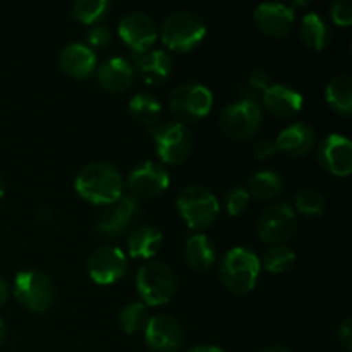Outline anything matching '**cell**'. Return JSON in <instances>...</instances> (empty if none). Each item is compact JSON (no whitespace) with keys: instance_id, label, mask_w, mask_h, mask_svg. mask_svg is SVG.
Wrapping results in <instances>:
<instances>
[{"instance_id":"ac0fdd59","label":"cell","mask_w":352,"mask_h":352,"mask_svg":"<svg viewBox=\"0 0 352 352\" xmlns=\"http://www.w3.org/2000/svg\"><path fill=\"white\" fill-rule=\"evenodd\" d=\"M58 67L67 76L76 79H85L96 69V55L93 48L81 41H72L62 48L58 55Z\"/></svg>"},{"instance_id":"7c38bea8","label":"cell","mask_w":352,"mask_h":352,"mask_svg":"<svg viewBox=\"0 0 352 352\" xmlns=\"http://www.w3.org/2000/svg\"><path fill=\"white\" fill-rule=\"evenodd\" d=\"M170 175L158 162L146 160L138 164L127 175V188L134 198H155L167 191Z\"/></svg>"},{"instance_id":"2e32d148","label":"cell","mask_w":352,"mask_h":352,"mask_svg":"<svg viewBox=\"0 0 352 352\" xmlns=\"http://www.w3.org/2000/svg\"><path fill=\"white\" fill-rule=\"evenodd\" d=\"M143 332L146 346L155 352H179L184 342L181 323L170 315L151 316Z\"/></svg>"},{"instance_id":"4316f807","label":"cell","mask_w":352,"mask_h":352,"mask_svg":"<svg viewBox=\"0 0 352 352\" xmlns=\"http://www.w3.org/2000/svg\"><path fill=\"white\" fill-rule=\"evenodd\" d=\"M282 189H284L282 175L275 170H268V168L254 172L248 182V192L256 199H261V201L277 198Z\"/></svg>"},{"instance_id":"8d00e7d4","label":"cell","mask_w":352,"mask_h":352,"mask_svg":"<svg viewBox=\"0 0 352 352\" xmlns=\"http://www.w3.org/2000/svg\"><path fill=\"white\" fill-rule=\"evenodd\" d=\"M275 151H277V148H275L274 141L270 140H258L256 143L253 144V157L256 158V160H267V158H270Z\"/></svg>"},{"instance_id":"836d02e7","label":"cell","mask_w":352,"mask_h":352,"mask_svg":"<svg viewBox=\"0 0 352 352\" xmlns=\"http://www.w3.org/2000/svg\"><path fill=\"white\" fill-rule=\"evenodd\" d=\"M330 17L337 26L347 28L352 23V6L349 0H336L330 6Z\"/></svg>"},{"instance_id":"f1b7e54d","label":"cell","mask_w":352,"mask_h":352,"mask_svg":"<svg viewBox=\"0 0 352 352\" xmlns=\"http://www.w3.org/2000/svg\"><path fill=\"white\" fill-rule=\"evenodd\" d=\"M260 263L270 274H285V272L294 267L296 253L285 244H277V246H272L265 253L263 260H260Z\"/></svg>"},{"instance_id":"f35d334b","label":"cell","mask_w":352,"mask_h":352,"mask_svg":"<svg viewBox=\"0 0 352 352\" xmlns=\"http://www.w3.org/2000/svg\"><path fill=\"white\" fill-rule=\"evenodd\" d=\"M9 296H10V289L9 284H7L3 278H0V308L9 301Z\"/></svg>"},{"instance_id":"cb8c5ba5","label":"cell","mask_w":352,"mask_h":352,"mask_svg":"<svg viewBox=\"0 0 352 352\" xmlns=\"http://www.w3.org/2000/svg\"><path fill=\"white\" fill-rule=\"evenodd\" d=\"M164 236L162 230L153 226H141L127 237V250L136 260H150L160 251Z\"/></svg>"},{"instance_id":"4dcf8cb0","label":"cell","mask_w":352,"mask_h":352,"mask_svg":"<svg viewBox=\"0 0 352 352\" xmlns=\"http://www.w3.org/2000/svg\"><path fill=\"white\" fill-rule=\"evenodd\" d=\"M294 212L298 210L299 213L306 217H322L327 208V199L322 192L315 189H302L294 196Z\"/></svg>"},{"instance_id":"9c48e42d","label":"cell","mask_w":352,"mask_h":352,"mask_svg":"<svg viewBox=\"0 0 352 352\" xmlns=\"http://www.w3.org/2000/svg\"><path fill=\"white\" fill-rule=\"evenodd\" d=\"M153 143L162 162L179 165L188 160L192 151V133L186 124L165 122L153 129Z\"/></svg>"},{"instance_id":"3957f363","label":"cell","mask_w":352,"mask_h":352,"mask_svg":"<svg viewBox=\"0 0 352 352\" xmlns=\"http://www.w3.org/2000/svg\"><path fill=\"white\" fill-rule=\"evenodd\" d=\"M160 36L168 50L184 54L195 50L205 40L206 23L192 10H175L162 23Z\"/></svg>"},{"instance_id":"44dd1931","label":"cell","mask_w":352,"mask_h":352,"mask_svg":"<svg viewBox=\"0 0 352 352\" xmlns=\"http://www.w3.org/2000/svg\"><path fill=\"white\" fill-rule=\"evenodd\" d=\"M96 81L105 91L119 93L129 88L134 81V67L127 58L112 57L96 71Z\"/></svg>"},{"instance_id":"484cf974","label":"cell","mask_w":352,"mask_h":352,"mask_svg":"<svg viewBox=\"0 0 352 352\" xmlns=\"http://www.w3.org/2000/svg\"><path fill=\"white\" fill-rule=\"evenodd\" d=\"M327 105L342 117L352 116V78L349 74H337L325 88Z\"/></svg>"},{"instance_id":"7bdbcfd3","label":"cell","mask_w":352,"mask_h":352,"mask_svg":"<svg viewBox=\"0 0 352 352\" xmlns=\"http://www.w3.org/2000/svg\"><path fill=\"white\" fill-rule=\"evenodd\" d=\"M3 192H6V182H3L2 175H0V198L3 196Z\"/></svg>"},{"instance_id":"ba28073f","label":"cell","mask_w":352,"mask_h":352,"mask_svg":"<svg viewBox=\"0 0 352 352\" xmlns=\"http://www.w3.org/2000/svg\"><path fill=\"white\" fill-rule=\"evenodd\" d=\"M213 107V93L201 82H182L172 89L168 109L177 119L199 120L210 113Z\"/></svg>"},{"instance_id":"8992f818","label":"cell","mask_w":352,"mask_h":352,"mask_svg":"<svg viewBox=\"0 0 352 352\" xmlns=\"http://www.w3.org/2000/svg\"><path fill=\"white\" fill-rule=\"evenodd\" d=\"M177 212L191 229H206L217 220L220 212L219 199L201 186H189L177 195Z\"/></svg>"},{"instance_id":"d590c367","label":"cell","mask_w":352,"mask_h":352,"mask_svg":"<svg viewBox=\"0 0 352 352\" xmlns=\"http://www.w3.org/2000/svg\"><path fill=\"white\" fill-rule=\"evenodd\" d=\"M110 40H112L110 30L103 24H96V26H91L86 31V41H88L89 48H105L110 43Z\"/></svg>"},{"instance_id":"30bf717a","label":"cell","mask_w":352,"mask_h":352,"mask_svg":"<svg viewBox=\"0 0 352 352\" xmlns=\"http://www.w3.org/2000/svg\"><path fill=\"white\" fill-rule=\"evenodd\" d=\"M298 230V219L291 203L278 201L267 206L258 219V234L267 244H284Z\"/></svg>"},{"instance_id":"277c9868","label":"cell","mask_w":352,"mask_h":352,"mask_svg":"<svg viewBox=\"0 0 352 352\" xmlns=\"http://www.w3.org/2000/svg\"><path fill=\"white\" fill-rule=\"evenodd\" d=\"M219 124L226 136L237 141L250 140L256 136L258 131L261 129L263 112L256 100L243 96V98L234 100L222 110Z\"/></svg>"},{"instance_id":"5b68a950","label":"cell","mask_w":352,"mask_h":352,"mask_svg":"<svg viewBox=\"0 0 352 352\" xmlns=\"http://www.w3.org/2000/svg\"><path fill=\"white\" fill-rule=\"evenodd\" d=\"M14 298L33 313H47L55 302V285L40 270H23L14 277Z\"/></svg>"},{"instance_id":"60d3db41","label":"cell","mask_w":352,"mask_h":352,"mask_svg":"<svg viewBox=\"0 0 352 352\" xmlns=\"http://www.w3.org/2000/svg\"><path fill=\"white\" fill-rule=\"evenodd\" d=\"M260 352H294V351L289 349V347L285 346H270V347H265V349H261Z\"/></svg>"},{"instance_id":"ffe728a7","label":"cell","mask_w":352,"mask_h":352,"mask_svg":"<svg viewBox=\"0 0 352 352\" xmlns=\"http://www.w3.org/2000/svg\"><path fill=\"white\" fill-rule=\"evenodd\" d=\"M316 133L308 122H292L278 133L274 141L277 151L289 157H305L315 144Z\"/></svg>"},{"instance_id":"6da1fadb","label":"cell","mask_w":352,"mask_h":352,"mask_svg":"<svg viewBox=\"0 0 352 352\" xmlns=\"http://www.w3.org/2000/svg\"><path fill=\"white\" fill-rule=\"evenodd\" d=\"M74 188L86 201L107 206L122 196L124 179L110 162H91L78 172Z\"/></svg>"},{"instance_id":"ab89813d","label":"cell","mask_w":352,"mask_h":352,"mask_svg":"<svg viewBox=\"0 0 352 352\" xmlns=\"http://www.w3.org/2000/svg\"><path fill=\"white\" fill-rule=\"evenodd\" d=\"M188 352H226L223 349H220V347L217 346H196V347H191Z\"/></svg>"},{"instance_id":"7a4b0ae2","label":"cell","mask_w":352,"mask_h":352,"mask_svg":"<svg viewBox=\"0 0 352 352\" xmlns=\"http://www.w3.org/2000/svg\"><path fill=\"white\" fill-rule=\"evenodd\" d=\"M261 263L258 254L246 246H236L227 251L219 267L220 280L234 294H248L256 285Z\"/></svg>"},{"instance_id":"5bb4252c","label":"cell","mask_w":352,"mask_h":352,"mask_svg":"<svg viewBox=\"0 0 352 352\" xmlns=\"http://www.w3.org/2000/svg\"><path fill=\"white\" fill-rule=\"evenodd\" d=\"M119 34L124 43L136 54L150 50L158 38L157 23L141 10L124 14L119 23Z\"/></svg>"},{"instance_id":"d6986e66","label":"cell","mask_w":352,"mask_h":352,"mask_svg":"<svg viewBox=\"0 0 352 352\" xmlns=\"http://www.w3.org/2000/svg\"><path fill=\"white\" fill-rule=\"evenodd\" d=\"M263 105L272 116L285 119V117L296 116L302 109L305 98L292 86L284 85V82H274L263 93Z\"/></svg>"},{"instance_id":"74e56055","label":"cell","mask_w":352,"mask_h":352,"mask_svg":"<svg viewBox=\"0 0 352 352\" xmlns=\"http://www.w3.org/2000/svg\"><path fill=\"white\" fill-rule=\"evenodd\" d=\"M337 337H339V342L342 344L344 349L347 351L352 349V320L349 316H347V318L339 325Z\"/></svg>"},{"instance_id":"4fadbf2b","label":"cell","mask_w":352,"mask_h":352,"mask_svg":"<svg viewBox=\"0 0 352 352\" xmlns=\"http://www.w3.org/2000/svg\"><path fill=\"white\" fill-rule=\"evenodd\" d=\"M127 256L117 246H102L88 258V275L100 285L116 284L127 274Z\"/></svg>"},{"instance_id":"1f68e13d","label":"cell","mask_w":352,"mask_h":352,"mask_svg":"<svg viewBox=\"0 0 352 352\" xmlns=\"http://www.w3.org/2000/svg\"><path fill=\"white\" fill-rule=\"evenodd\" d=\"M112 3L109 0H78L72 6V16L74 19L81 21L85 24H93L110 10Z\"/></svg>"},{"instance_id":"8fae6325","label":"cell","mask_w":352,"mask_h":352,"mask_svg":"<svg viewBox=\"0 0 352 352\" xmlns=\"http://www.w3.org/2000/svg\"><path fill=\"white\" fill-rule=\"evenodd\" d=\"M141 213V203L131 195H122L119 199L107 205L95 222V230L102 237L122 236L129 230Z\"/></svg>"},{"instance_id":"d4e9b609","label":"cell","mask_w":352,"mask_h":352,"mask_svg":"<svg viewBox=\"0 0 352 352\" xmlns=\"http://www.w3.org/2000/svg\"><path fill=\"white\" fill-rule=\"evenodd\" d=\"M184 256L192 270L206 272L213 267L217 260V250L213 241L206 234H192L186 241Z\"/></svg>"},{"instance_id":"9a60e30c","label":"cell","mask_w":352,"mask_h":352,"mask_svg":"<svg viewBox=\"0 0 352 352\" xmlns=\"http://www.w3.org/2000/svg\"><path fill=\"white\" fill-rule=\"evenodd\" d=\"M318 164L336 177H347L352 172V143L342 134H329L316 150Z\"/></svg>"},{"instance_id":"e0dca14e","label":"cell","mask_w":352,"mask_h":352,"mask_svg":"<svg viewBox=\"0 0 352 352\" xmlns=\"http://www.w3.org/2000/svg\"><path fill=\"white\" fill-rule=\"evenodd\" d=\"M296 3L287 6L280 2H265L254 9V23L258 30L272 38H284L292 31L296 21Z\"/></svg>"},{"instance_id":"7402d4cb","label":"cell","mask_w":352,"mask_h":352,"mask_svg":"<svg viewBox=\"0 0 352 352\" xmlns=\"http://www.w3.org/2000/svg\"><path fill=\"white\" fill-rule=\"evenodd\" d=\"M136 69L146 85H162L170 78L172 58L165 50H146L136 54Z\"/></svg>"},{"instance_id":"d6a6232c","label":"cell","mask_w":352,"mask_h":352,"mask_svg":"<svg viewBox=\"0 0 352 352\" xmlns=\"http://www.w3.org/2000/svg\"><path fill=\"white\" fill-rule=\"evenodd\" d=\"M250 201H251V195L248 192V189L244 188L232 189L226 198L227 213L232 217L243 215V213L248 210V206H250Z\"/></svg>"},{"instance_id":"b9f144b4","label":"cell","mask_w":352,"mask_h":352,"mask_svg":"<svg viewBox=\"0 0 352 352\" xmlns=\"http://www.w3.org/2000/svg\"><path fill=\"white\" fill-rule=\"evenodd\" d=\"M6 336H7V325L2 320V316H0V346H2L3 340H6Z\"/></svg>"},{"instance_id":"e575fe53","label":"cell","mask_w":352,"mask_h":352,"mask_svg":"<svg viewBox=\"0 0 352 352\" xmlns=\"http://www.w3.org/2000/svg\"><path fill=\"white\" fill-rule=\"evenodd\" d=\"M270 85H272L270 74H268L267 71H263V69H254V71L250 74V78H248V82H246V88L250 89L248 98H253V95L256 91L265 93L268 88H270Z\"/></svg>"},{"instance_id":"83f0119b","label":"cell","mask_w":352,"mask_h":352,"mask_svg":"<svg viewBox=\"0 0 352 352\" xmlns=\"http://www.w3.org/2000/svg\"><path fill=\"white\" fill-rule=\"evenodd\" d=\"M129 112L143 126H155L162 116V103L151 93H138L129 100Z\"/></svg>"},{"instance_id":"52a82bcc","label":"cell","mask_w":352,"mask_h":352,"mask_svg":"<svg viewBox=\"0 0 352 352\" xmlns=\"http://www.w3.org/2000/svg\"><path fill=\"white\" fill-rule=\"evenodd\" d=\"M136 287L143 302L150 306L167 305L175 294L177 278L162 261H148L138 270Z\"/></svg>"},{"instance_id":"603a6c76","label":"cell","mask_w":352,"mask_h":352,"mask_svg":"<svg viewBox=\"0 0 352 352\" xmlns=\"http://www.w3.org/2000/svg\"><path fill=\"white\" fill-rule=\"evenodd\" d=\"M299 38L311 50L320 52L332 41V30L323 16L318 12H308L299 23Z\"/></svg>"},{"instance_id":"f546056e","label":"cell","mask_w":352,"mask_h":352,"mask_svg":"<svg viewBox=\"0 0 352 352\" xmlns=\"http://www.w3.org/2000/svg\"><path fill=\"white\" fill-rule=\"evenodd\" d=\"M148 320H150V316H148L146 306L143 302H129L119 313L120 329L129 333V336L144 330Z\"/></svg>"}]
</instances>
